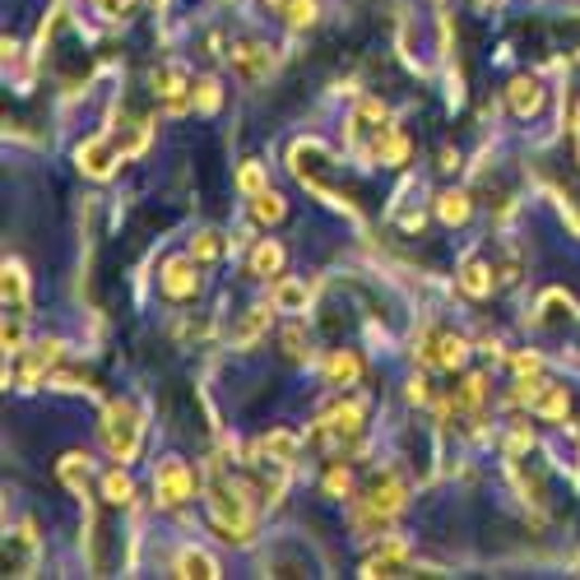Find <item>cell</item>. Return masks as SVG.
Listing matches in <instances>:
<instances>
[{
	"mask_svg": "<svg viewBox=\"0 0 580 580\" xmlns=\"http://www.w3.org/2000/svg\"><path fill=\"white\" fill-rule=\"evenodd\" d=\"M530 409H534L539 418H567V409H571L567 385H543V391H539V399L530 404Z\"/></svg>",
	"mask_w": 580,
	"mask_h": 580,
	"instance_id": "e0dca14e",
	"label": "cell"
},
{
	"mask_svg": "<svg viewBox=\"0 0 580 580\" xmlns=\"http://www.w3.org/2000/svg\"><path fill=\"white\" fill-rule=\"evenodd\" d=\"M139 149H145L139 139H121L116 131H98L75 149V158H79V168L89 172V177H112L121 158H135Z\"/></svg>",
	"mask_w": 580,
	"mask_h": 580,
	"instance_id": "277c9868",
	"label": "cell"
},
{
	"mask_svg": "<svg viewBox=\"0 0 580 580\" xmlns=\"http://www.w3.org/2000/svg\"><path fill=\"white\" fill-rule=\"evenodd\" d=\"M576 153H580V108H576Z\"/></svg>",
	"mask_w": 580,
	"mask_h": 580,
	"instance_id": "d590c367",
	"label": "cell"
},
{
	"mask_svg": "<svg viewBox=\"0 0 580 580\" xmlns=\"http://www.w3.org/2000/svg\"><path fill=\"white\" fill-rule=\"evenodd\" d=\"M0 293H5V307L14 316H28V274L20 260H5V270H0Z\"/></svg>",
	"mask_w": 580,
	"mask_h": 580,
	"instance_id": "7c38bea8",
	"label": "cell"
},
{
	"mask_svg": "<svg viewBox=\"0 0 580 580\" xmlns=\"http://www.w3.org/2000/svg\"><path fill=\"white\" fill-rule=\"evenodd\" d=\"M177 576H200V580H214L219 576V562L209 557V553H200V548H186L182 557H177Z\"/></svg>",
	"mask_w": 580,
	"mask_h": 580,
	"instance_id": "d6986e66",
	"label": "cell"
},
{
	"mask_svg": "<svg viewBox=\"0 0 580 580\" xmlns=\"http://www.w3.org/2000/svg\"><path fill=\"white\" fill-rule=\"evenodd\" d=\"M399 567H409V543H404V539H385L381 548L362 562V576H399Z\"/></svg>",
	"mask_w": 580,
	"mask_h": 580,
	"instance_id": "30bf717a",
	"label": "cell"
},
{
	"mask_svg": "<svg viewBox=\"0 0 580 580\" xmlns=\"http://www.w3.org/2000/svg\"><path fill=\"white\" fill-rule=\"evenodd\" d=\"M279 270H284V246H279V242H260L256 256H251V274L256 279H270Z\"/></svg>",
	"mask_w": 580,
	"mask_h": 580,
	"instance_id": "ffe728a7",
	"label": "cell"
},
{
	"mask_svg": "<svg viewBox=\"0 0 580 580\" xmlns=\"http://www.w3.org/2000/svg\"><path fill=\"white\" fill-rule=\"evenodd\" d=\"M436 214H442V223L460 227L469 219V196H465V190H446V196L436 200Z\"/></svg>",
	"mask_w": 580,
	"mask_h": 580,
	"instance_id": "cb8c5ba5",
	"label": "cell"
},
{
	"mask_svg": "<svg viewBox=\"0 0 580 580\" xmlns=\"http://www.w3.org/2000/svg\"><path fill=\"white\" fill-rule=\"evenodd\" d=\"M297 446H303V436H293V432H284V428L270 432V436H260V451L274 455V460H284V465H293Z\"/></svg>",
	"mask_w": 580,
	"mask_h": 580,
	"instance_id": "603a6c76",
	"label": "cell"
},
{
	"mask_svg": "<svg viewBox=\"0 0 580 580\" xmlns=\"http://www.w3.org/2000/svg\"><path fill=\"white\" fill-rule=\"evenodd\" d=\"M223 251V242H219V233H200L196 242H190V260H214Z\"/></svg>",
	"mask_w": 580,
	"mask_h": 580,
	"instance_id": "f546056e",
	"label": "cell"
},
{
	"mask_svg": "<svg viewBox=\"0 0 580 580\" xmlns=\"http://www.w3.org/2000/svg\"><path fill=\"white\" fill-rule=\"evenodd\" d=\"M539 367H543L539 354H516V372H520V377H539Z\"/></svg>",
	"mask_w": 580,
	"mask_h": 580,
	"instance_id": "836d02e7",
	"label": "cell"
},
{
	"mask_svg": "<svg viewBox=\"0 0 580 580\" xmlns=\"http://www.w3.org/2000/svg\"><path fill=\"white\" fill-rule=\"evenodd\" d=\"M153 94L163 98V108H168L172 116H182L190 102H196V84L186 79V70H182L177 61H168V65L153 70Z\"/></svg>",
	"mask_w": 580,
	"mask_h": 580,
	"instance_id": "52a82bcc",
	"label": "cell"
},
{
	"mask_svg": "<svg viewBox=\"0 0 580 580\" xmlns=\"http://www.w3.org/2000/svg\"><path fill=\"white\" fill-rule=\"evenodd\" d=\"M205 497H209V520L227 543H246L256 534V516H251V488L227 479V455L209 460V479H205Z\"/></svg>",
	"mask_w": 580,
	"mask_h": 580,
	"instance_id": "6da1fadb",
	"label": "cell"
},
{
	"mask_svg": "<svg viewBox=\"0 0 580 580\" xmlns=\"http://www.w3.org/2000/svg\"><path fill=\"white\" fill-rule=\"evenodd\" d=\"M270 5H274V10H288V5H293V0H270Z\"/></svg>",
	"mask_w": 580,
	"mask_h": 580,
	"instance_id": "8d00e7d4",
	"label": "cell"
},
{
	"mask_svg": "<svg viewBox=\"0 0 580 580\" xmlns=\"http://www.w3.org/2000/svg\"><path fill=\"white\" fill-rule=\"evenodd\" d=\"M219 102H223L219 84H214V79H200V84H196V108L209 116V112H219Z\"/></svg>",
	"mask_w": 580,
	"mask_h": 580,
	"instance_id": "83f0119b",
	"label": "cell"
},
{
	"mask_svg": "<svg viewBox=\"0 0 580 580\" xmlns=\"http://www.w3.org/2000/svg\"><path fill=\"white\" fill-rule=\"evenodd\" d=\"M284 20H288L293 28H307V24H316V0H293V5L284 10Z\"/></svg>",
	"mask_w": 580,
	"mask_h": 580,
	"instance_id": "f1b7e54d",
	"label": "cell"
},
{
	"mask_svg": "<svg viewBox=\"0 0 580 580\" xmlns=\"http://www.w3.org/2000/svg\"><path fill=\"white\" fill-rule=\"evenodd\" d=\"M358 432H362V399H348V404H335L330 414H321V423L311 428L307 442L321 451H344L348 442H358Z\"/></svg>",
	"mask_w": 580,
	"mask_h": 580,
	"instance_id": "5b68a950",
	"label": "cell"
},
{
	"mask_svg": "<svg viewBox=\"0 0 580 580\" xmlns=\"http://www.w3.org/2000/svg\"><path fill=\"white\" fill-rule=\"evenodd\" d=\"M418 358H423L428 367H442V372H455V367H465L469 344H465V335H455V330H423Z\"/></svg>",
	"mask_w": 580,
	"mask_h": 580,
	"instance_id": "8992f818",
	"label": "cell"
},
{
	"mask_svg": "<svg viewBox=\"0 0 580 580\" xmlns=\"http://www.w3.org/2000/svg\"><path fill=\"white\" fill-rule=\"evenodd\" d=\"M102 492H108V502H116V506H126L131 502V479H126V473H121V469H112L108 473V479H102Z\"/></svg>",
	"mask_w": 580,
	"mask_h": 580,
	"instance_id": "484cf974",
	"label": "cell"
},
{
	"mask_svg": "<svg viewBox=\"0 0 580 580\" xmlns=\"http://www.w3.org/2000/svg\"><path fill=\"white\" fill-rule=\"evenodd\" d=\"M237 186L246 190V196H260V190H266V172H260V163H246L237 172Z\"/></svg>",
	"mask_w": 580,
	"mask_h": 580,
	"instance_id": "4dcf8cb0",
	"label": "cell"
},
{
	"mask_svg": "<svg viewBox=\"0 0 580 580\" xmlns=\"http://www.w3.org/2000/svg\"><path fill=\"white\" fill-rule=\"evenodd\" d=\"M61 483L75 492V497H84V492H89V455H79V451L61 455Z\"/></svg>",
	"mask_w": 580,
	"mask_h": 580,
	"instance_id": "9a60e30c",
	"label": "cell"
},
{
	"mask_svg": "<svg viewBox=\"0 0 580 580\" xmlns=\"http://www.w3.org/2000/svg\"><path fill=\"white\" fill-rule=\"evenodd\" d=\"M511 112L516 116H534L539 108H543V89H539V79H530V75H520V79H511Z\"/></svg>",
	"mask_w": 580,
	"mask_h": 580,
	"instance_id": "5bb4252c",
	"label": "cell"
},
{
	"mask_svg": "<svg viewBox=\"0 0 580 580\" xmlns=\"http://www.w3.org/2000/svg\"><path fill=\"white\" fill-rule=\"evenodd\" d=\"M251 214L260 223H279V219H284V200H279L274 190H260V196H251Z\"/></svg>",
	"mask_w": 580,
	"mask_h": 580,
	"instance_id": "d4e9b609",
	"label": "cell"
},
{
	"mask_svg": "<svg viewBox=\"0 0 580 580\" xmlns=\"http://www.w3.org/2000/svg\"><path fill=\"white\" fill-rule=\"evenodd\" d=\"M325 492H330V497H348V492H354V473H348V469H330L325 473Z\"/></svg>",
	"mask_w": 580,
	"mask_h": 580,
	"instance_id": "1f68e13d",
	"label": "cell"
},
{
	"mask_svg": "<svg viewBox=\"0 0 580 580\" xmlns=\"http://www.w3.org/2000/svg\"><path fill=\"white\" fill-rule=\"evenodd\" d=\"M153 492L163 506H182V502L196 497V473L186 469V460H163L153 473Z\"/></svg>",
	"mask_w": 580,
	"mask_h": 580,
	"instance_id": "ba28073f",
	"label": "cell"
},
{
	"mask_svg": "<svg viewBox=\"0 0 580 580\" xmlns=\"http://www.w3.org/2000/svg\"><path fill=\"white\" fill-rule=\"evenodd\" d=\"M274 311H307V284H297V279H279V284H274Z\"/></svg>",
	"mask_w": 580,
	"mask_h": 580,
	"instance_id": "44dd1931",
	"label": "cell"
},
{
	"mask_svg": "<svg viewBox=\"0 0 580 580\" xmlns=\"http://www.w3.org/2000/svg\"><path fill=\"white\" fill-rule=\"evenodd\" d=\"M24 316H14V325L5 321V335H0V344H5V354H24Z\"/></svg>",
	"mask_w": 580,
	"mask_h": 580,
	"instance_id": "d6a6232c",
	"label": "cell"
},
{
	"mask_svg": "<svg viewBox=\"0 0 580 580\" xmlns=\"http://www.w3.org/2000/svg\"><path fill=\"white\" fill-rule=\"evenodd\" d=\"M288 168H293V177L303 182L316 200H325V205H335V209H348V214H358V205L340 196L335 186L325 182V172H335V153H330L321 139H297L293 153H288Z\"/></svg>",
	"mask_w": 580,
	"mask_h": 580,
	"instance_id": "7a4b0ae2",
	"label": "cell"
},
{
	"mask_svg": "<svg viewBox=\"0 0 580 580\" xmlns=\"http://www.w3.org/2000/svg\"><path fill=\"white\" fill-rule=\"evenodd\" d=\"M196 288H200L196 266H190V260H168L163 266V293L182 303V297H196Z\"/></svg>",
	"mask_w": 580,
	"mask_h": 580,
	"instance_id": "4fadbf2b",
	"label": "cell"
},
{
	"mask_svg": "<svg viewBox=\"0 0 580 580\" xmlns=\"http://www.w3.org/2000/svg\"><path fill=\"white\" fill-rule=\"evenodd\" d=\"M61 358V340H42V344H33L24 348V367H20V385H38L42 372H51Z\"/></svg>",
	"mask_w": 580,
	"mask_h": 580,
	"instance_id": "8fae6325",
	"label": "cell"
},
{
	"mask_svg": "<svg viewBox=\"0 0 580 580\" xmlns=\"http://www.w3.org/2000/svg\"><path fill=\"white\" fill-rule=\"evenodd\" d=\"M233 70L242 79H266L270 70H274V51L266 47V42H242V47H233Z\"/></svg>",
	"mask_w": 580,
	"mask_h": 580,
	"instance_id": "9c48e42d",
	"label": "cell"
},
{
	"mask_svg": "<svg viewBox=\"0 0 580 580\" xmlns=\"http://www.w3.org/2000/svg\"><path fill=\"white\" fill-rule=\"evenodd\" d=\"M409 399H414V404H428V381H423V377L409 381Z\"/></svg>",
	"mask_w": 580,
	"mask_h": 580,
	"instance_id": "e575fe53",
	"label": "cell"
},
{
	"mask_svg": "<svg viewBox=\"0 0 580 580\" xmlns=\"http://www.w3.org/2000/svg\"><path fill=\"white\" fill-rule=\"evenodd\" d=\"M460 288L469 297H488L492 293V270L483 266V260H465V270H460Z\"/></svg>",
	"mask_w": 580,
	"mask_h": 580,
	"instance_id": "7402d4cb",
	"label": "cell"
},
{
	"mask_svg": "<svg viewBox=\"0 0 580 580\" xmlns=\"http://www.w3.org/2000/svg\"><path fill=\"white\" fill-rule=\"evenodd\" d=\"M330 385H358V377H362V358L358 354H348V348H335L330 354Z\"/></svg>",
	"mask_w": 580,
	"mask_h": 580,
	"instance_id": "2e32d148",
	"label": "cell"
},
{
	"mask_svg": "<svg viewBox=\"0 0 580 580\" xmlns=\"http://www.w3.org/2000/svg\"><path fill=\"white\" fill-rule=\"evenodd\" d=\"M98 432H102V446L112 451V460L131 465L139 455V436H145V414H139V404H131V399H108Z\"/></svg>",
	"mask_w": 580,
	"mask_h": 580,
	"instance_id": "3957f363",
	"label": "cell"
},
{
	"mask_svg": "<svg viewBox=\"0 0 580 580\" xmlns=\"http://www.w3.org/2000/svg\"><path fill=\"white\" fill-rule=\"evenodd\" d=\"M270 316H274L270 307H251V311H246V321L237 325V335H233V344H237V348H251V344H256L260 335H266V325H270Z\"/></svg>",
	"mask_w": 580,
	"mask_h": 580,
	"instance_id": "ac0fdd59",
	"label": "cell"
},
{
	"mask_svg": "<svg viewBox=\"0 0 580 580\" xmlns=\"http://www.w3.org/2000/svg\"><path fill=\"white\" fill-rule=\"evenodd\" d=\"M284 354H288L293 362H307V358H311V344H307V335H303V325H288V330H284Z\"/></svg>",
	"mask_w": 580,
	"mask_h": 580,
	"instance_id": "4316f807",
	"label": "cell"
}]
</instances>
